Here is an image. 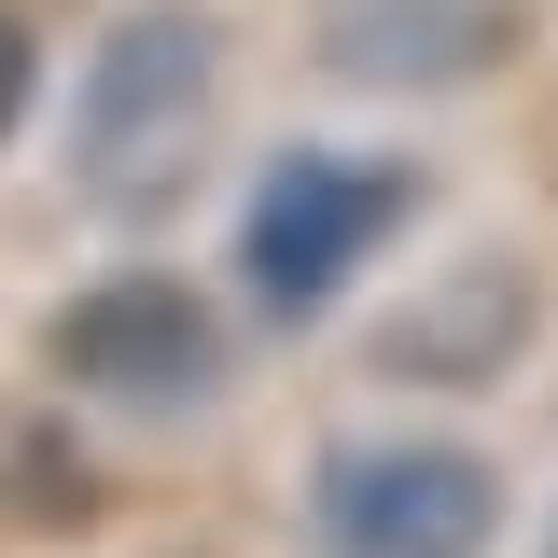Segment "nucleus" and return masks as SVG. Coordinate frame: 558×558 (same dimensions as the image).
Wrapping results in <instances>:
<instances>
[{
    "label": "nucleus",
    "mask_w": 558,
    "mask_h": 558,
    "mask_svg": "<svg viewBox=\"0 0 558 558\" xmlns=\"http://www.w3.org/2000/svg\"><path fill=\"white\" fill-rule=\"evenodd\" d=\"M209 112H223V28H209L196 0H154L126 28H98L84 43V84H70V182L98 209H154L196 182L209 154Z\"/></svg>",
    "instance_id": "nucleus-1"
},
{
    "label": "nucleus",
    "mask_w": 558,
    "mask_h": 558,
    "mask_svg": "<svg viewBox=\"0 0 558 558\" xmlns=\"http://www.w3.org/2000/svg\"><path fill=\"white\" fill-rule=\"evenodd\" d=\"M517 43H531V0H336L322 70H336V84H405V98H447V84H488Z\"/></svg>",
    "instance_id": "nucleus-5"
},
{
    "label": "nucleus",
    "mask_w": 558,
    "mask_h": 558,
    "mask_svg": "<svg viewBox=\"0 0 558 558\" xmlns=\"http://www.w3.org/2000/svg\"><path fill=\"white\" fill-rule=\"evenodd\" d=\"M545 558H558V517H545Z\"/></svg>",
    "instance_id": "nucleus-9"
},
{
    "label": "nucleus",
    "mask_w": 558,
    "mask_h": 558,
    "mask_svg": "<svg viewBox=\"0 0 558 558\" xmlns=\"http://www.w3.org/2000/svg\"><path fill=\"white\" fill-rule=\"evenodd\" d=\"M531 322H545L531 266L475 252V266H447V279H433V293H405V322L377 336V363H391V377H433V391H488V377H517Z\"/></svg>",
    "instance_id": "nucleus-6"
},
{
    "label": "nucleus",
    "mask_w": 558,
    "mask_h": 558,
    "mask_svg": "<svg viewBox=\"0 0 558 558\" xmlns=\"http://www.w3.org/2000/svg\"><path fill=\"white\" fill-rule=\"evenodd\" d=\"M28 98H43V28L0 0V154H14V126H28Z\"/></svg>",
    "instance_id": "nucleus-7"
},
{
    "label": "nucleus",
    "mask_w": 558,
    "mask_h": 558,
    "mask_svg": "<svg viewBox=\"0 0 558 558\" xmlns=\"http://www.w3.org/2000/svg\"><path fill=\"white\" fill-rule=\"evenodd\" d=\"M545 154H558V112H545Z\"/></svg>",
    "instance_id": "nucleus-8"
},
{
    "label": "nucleus",
    "mask_w": 558,
    "mask_h": 558,
    "mask_svg": "<svg viewBox=\"0 0 558 558\" xmlns=\"http://www.w3.org/2000/svg\"><path fill=\"white\" fill-rule=\"evenodd\" d=\"M322 558H488L502 545V461L461 433H336L307 475Z\"/></svg>",
    "instance_id": "nucleus-3"
},
{
    "label": "nucleus",
    "mask_w": 558,
    "mask_h": 558,
    "mask_svg": "<svg viewBox=\"0 0 558 558\" xmlns=\"http://www.w3.org/2000/svg\"><path fill=\"white\" fill-rule=\"evenodd\" d=\"M43 377L70 405H126V418H196L223 391V307L168 266H112L70 307H43Z\"/></svg>",
    "instance_id": "nucleus-4"
},
{
    "label": "nucleus",
    "mask_w": 558,
    "mask_h": 558,
    "mask_svg": "<svg viewBox=\"0 0 558 558\" xmlns=\"http://www.w3.org/2000/svg\"><path fill=\"white\" fill-rule=\"evenodd\" d=\"M418 223V168L405 154H349V140H279L238 196V293L266 322H322L349 279Z\"/></svg>",
    "instance_id": "nucleus-2"
}]
</instances>
